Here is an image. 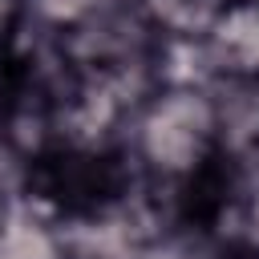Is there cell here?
I'll list each match as a JSON object with an SVG mask.
<instances>
[{"instance_id": "obj_1", "label": "cell", "mask_w": 259, "mask_h": 259, "mask_svg": "<svg viewBox=\"0 0 259 259\" xmlns=\"http://www.w3.org/2000/svg\"><path fill=\"white\" fill-rule=\"evenodd\" d=\"M214 57L223 61V69L231 73H259V8L255 4H239V8H227L214 24Z\"/></svg>"}]
</instances>
